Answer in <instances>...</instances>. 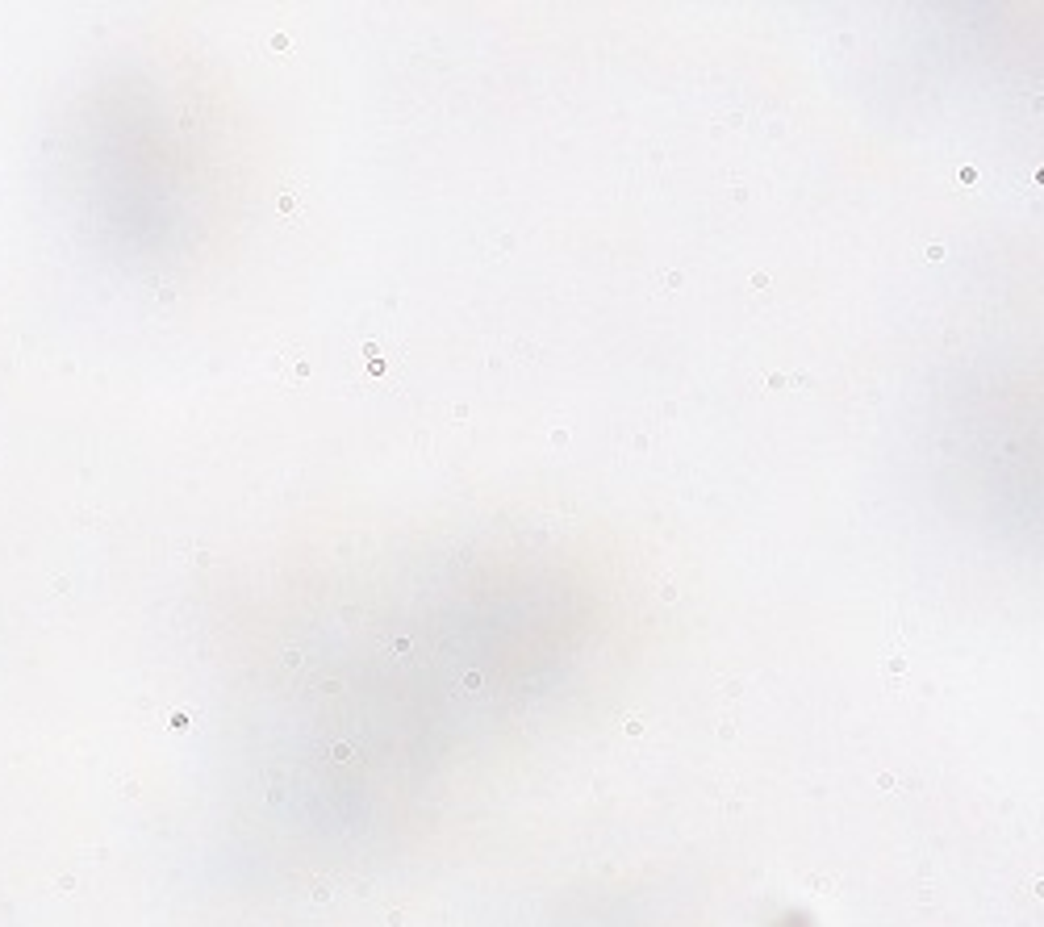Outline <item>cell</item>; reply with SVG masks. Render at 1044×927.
<instances>
[{
    "label": "cell",
    "instance_id": "cell-1",
    "mask_svg": "<svg viewBox=\"0 0 1044 927\" xmlns=\"http://www.w3.org/2000/svg\"><path fill=\"white\" fill-rule=\"evenodd\" d=\"M401 364H406V351H401L389 335L381 339H364L360 343V376H351V385L360 389H397L401 385Z\"/></svg>",
    "mask_w": 1044,
    "mask_h": 927
},
{
    "label": "cell",
    "instance_id": "cell-2",
    "mask_svg": "<svg viewBox=\"0 0 1044 927\" xmlns=\"http://www.w3.org/2000/svg\"><path fill=\"white\" fill-rule=\"evenodd\" d=\"M276 205H280V213H284V218H293V222H301V218H305V205H301V193H297V188H293V193H284Z\"/></svg>",
    "mask_w": 1044,
    "mask_h": 927
},
{
    "label": "cell",
    "instance_id": "cell-3",
    "mask_svg": "<svg viewBox=\"0 0 1044 927\" xmlns=\"http://www.w3.org/2000/svg\"><path fill=\"white\" fill-rule=\"evenodd\" d=\"M786 385H790L786 372H769V389H786Z\"/></svg>",
    "mask_w": 1044,
    "mask_h": 927
},
{
    "label": "cell",
    "instance_id": "cell-4",
    "mask_svg": "<svg viewBox=\"0 0 1044 927\" xmlns=\"http://www.w3.org/2000/svg\"><path fill=\"white\" fill-rule=\"evenodd\" d=\"M664 284H669V289H681V284H685V272H664Z\"/></svg>",
    "mask_w": 1044,
    "mask_h": 927
},
{
    "label": "cell",
    "instance_id": "cell-5",
    "mask_svg": "<svg viewBox=\"0 0 1044 927\" xmlns=\"http://www.w3.org/2000/svg\"><path fill=\"white\" fill-rule=\"evenodd\" d=\"M272 46H276V51H289V46H293V38H289V34H276V38H272Z\"/></svg>",
    "mask_w": 1044,
    "mask_h": 927
}]
</instances>
